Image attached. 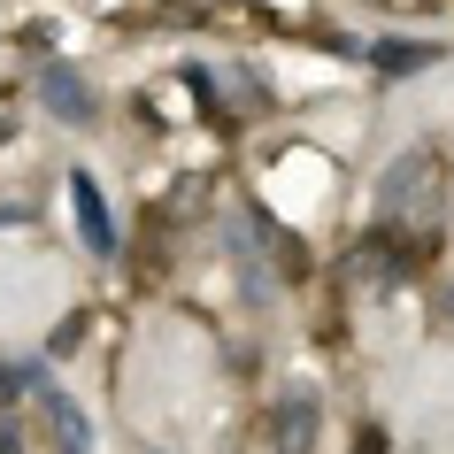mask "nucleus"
I'll return each instance as SVG.
<instances>
[{
	"mask_svg": "<svg viewBox=\"0 0 454 454\" xmlns=\"http://www.w3.org/2000/svg\"><path fill=\"white\" fill-rule=\"evenodd\" d=\"M39 378H47V362L31 355V362H0V408L16 401V393H39Z\"/></svg>",
	"mask_w": 454,
	"mask_h": 454,
	"instance_id": "nucleus-7",
	"label": "nucleus"
},
{
	"mask_svg": "<svg viewBox=\"0 0 454 454\" xmlns=\"http://www.w3.org/2000/svg\"><path fill=\"white\" fill-rule=\"evenodd\" d=\"M424 192H431V154H401V162L385 169V185H378V215L393 223V215H408Z\"/></svg>",
	"mask_w": 454,
	"mask_h": 454,
	"instance_id": "nucleus-3",
	"label": "nucleus"
},
{
	"mask_svg": "<svg viewBox=\"0 0 454 454\" xmlns=\"http://www.w3.org/2000/svg\"><path fill=\"white\" fill-rule=\"evenodd\" d=\"M447 316H454V293H447Z\"/></svg>",
	"mask_w": 454,
	"mask_h": 454,
	"instance_id": "nucleus-11",
	"label": "nucleus"
},
{
	"mask_svg": "<svg viewBox=\"0 0 454 454\" xmlns=\"http://www.w3.org/2000/svg\"><path fill=\"white\" fill-rule=\"evenodd\" d=\"M16 215H24V208H0V223H16Z\"/></svg>",
	"mask_w": 454,
	"mask_h": 454,
	"instance_id": "nucleus-10",
	"label": "nucleus"
},
{
	"mask_svg": "<svg viewBox=\"0 0 454 454\" xmlns=\"http://www.w3.org/2000/svg\"><path fill=\"white\" fill-rule=\"evenodd\" d=\"M39 408H47V431H54V447H62V454H93V424H85V408H77L62 385L39 378Z\"/></svg>",
	"mask_w": 454,
	"mask_h": 454,
	"instance_id": "nucleus-4",
	"label": "nucleus"
},
{
	"mask_svg": "<svg viewBox=\"0 0 454 454\" xmlns=\"http://www.w3.org/2000/svg\"><path fill=\"white\" fill-rule=\"evenodd\" d=\"M0 454H24V431H16V416H0Z\"/></svg>",
	"mask_w": 454,
	"mask_h": 454,
	"instance_id": "nucleus-9",
	"label": "nucleus"
},
{
	"mask_svg": "<svg viewBox=\"0 0 454 454\" xmlns=\"http://www.w3.org/2000/svg\"><path fill=\"white\" fill-rule=\"evenodd\" d=\"M77 339H85V316H62V324H54V339H47V362H54V355H70Z\"/></svg>",
	"mask_w": 454,
	"mask_h": 454,
	"instance_id": "nucleus-8",
	"label": "nucleus"
},
{
	"mask_svg": "<svg viewBox=\"0 0 454 454\" xmlns=\"http://www.w3.org/2000/svg\"><path fill=\"white\" fill-rule=\"evenodd\" d=\"M39 100H47V116L70 123V131L100 123V100H93V85H85V70H77V62H47V70H39Z\"/></svg>",
	"mask_w": 454,
	"mask_h": 454,
	"instance_id": "nucleus-1",
	"label": "nucleus"
},
{
	"mask_svg": "<svg viewBox=\"0 0 454 454\" xmlns=\"http://www.w3.org/2000/svg\"><path fill=\"white\" fill-rule=\"evenodd\" d=\"M70 208H77V239L93 247V254H116V247H123V231H116V208L100 200L93 169H77V177H70Z\"/></svg>",
	"mask_w": 454,
	"mask_h": 454,
	"instance_id": "nucleus-2",
	"label": "nucleus"
},
{
	"mask_svg": "<svg viewBox=\"0 0 454 454\" xmlns=\"http://www.w3.org/2000/svg\"><path fill=\"white\" fill-rule=\"evenodd\" d=\"M370 54V70L378 77H416V70H431V62H439V39H378V47H362Z\"/></svg>",
	"mask_w": 454,
	"mask_h": 454,
	"instance_id": "nucleus-5",
	"label": "nucleus"
},
{
	"mask_svg": "<svg viewBox=\"0 0 454 454\" xmlns=\"http://www.w3.org/2000/svg\"><path fill=\"white\" fill-rule=\"evenodd\" d=\"M309 447H316V393L293 385L278 401V454H309Z\"/></svg>",
	"mask_w": 454,
	"mask_h": 454,
	"instance_id": "nucleus-6",
	"label": "nucleus"
}]
</instances>
